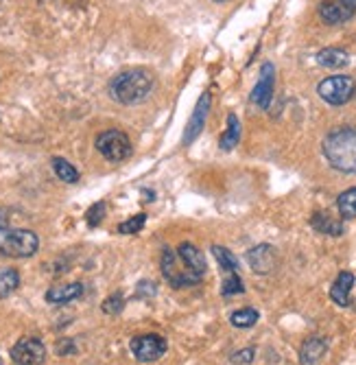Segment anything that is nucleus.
<instances>
[{
	"label": "nucleus",
	"instance_id": "obj_1",
	"mask_svg": "<svg viewBox=\"0 0 356 365\" xmlns=\"http://www.w3.org/2000/svg\"><path fill=\"white\" fill-rule=\"evenodd\" d=\"M206 269L204 254L192 243H182L175 252L167 250L162 254V274L175 289L199 284L206 276Z\"/></svg>",
	"mask_w": 356,
	"mask_h": 365
},
{
	"label": "nucleus",
	"instance_id": "obj_2",
	"mask_svg": "<svg viewBox=\"0 0 356 365\" xmlns=\"http://www.w3.org/2000/svg\"><path fill=\"white\" fill-rule=\"evenodd\" d=\"M323 155L341 173H356V129H335L323 140Z\"/></svg>",
	"mask_w": 356,
	"mask_h": 365
},
{
	"label": "nucleus",
	"instance_id": "obj_3",
	"mask_svg": "<svg viewBox=\"0 0 356 365\" xmlns=\"http://www.w3.org/2000/svg\"><path fill=\"white\" fill-rule=\"evenodd\" d=\"M151 90H153V77L142 68L125 71V73L116 75L112 79V83H110L112 98L118 103H122V106L142 103Z\"/></svg>",
	"mask_w": 356,
	"mask_h": 365
},
{
	"label": "nucleus",
	"instance_id": "obj_4",
	"mask_svg": "<svg viewBox=\"0 0 356 365\" xmlns=\"http://www.w3.org/2000/svg\"><path fill=\"white\" fill-rule=\"evenodd\" d=\"M40 247V239L31 230H3L0 232V254L9 258H28Z\"/></svg>",
	"mask_w": 356,
	"mask_h": 365
},
{
	"label": "nucleus",
	"instance_id": "obj_5",
	"mask_svg": "<svg viewBox=\"0 0 356 365\" xmlns=\"http://www.w3.org/2000/svg\"><path fill=\"white\" fill-rule=\"evenodd\" d=\"M96 149H99V153L110 162H122L132 155V143H129V138L118 129L103 131V134L96 138Z\"/></svg>",
	"mask_w": 356,
	"mask_h": 365
},
{
	"label": "nucleus",
	"instance_id": "obj_6",
	"mask_svg": "<svg viewBox=\"0 0 356 365\" xmlns=\"http://www.w3.org/2000/svg\"><path fill=\"white\" fill-rule=\"evenodd\" d=\"M317 92L326 103L343 106L354 94V81H352V77H345V75H333V77H326L317 86Z\"/></svg>",
	"mask_w": 356,
	"mask_h": 365
},
{
	"label": "nucleus",
	"instance_id": "obj_7",
	"mask_svg": "<svg viewBox=\"0 0 356 365\" xmlns=\"http://www.w3.org/2000/svg\"><path fill=\"white\" fill-rule=\"evenodd\" d=\"M169 344L162 335H140L136 339H132V352L136 354L138 361L142 363H151V361H157L164 356Z\"/></svg>",
	"mask_w": 356,
	"mask_h": 365
},
{
	"label": "nucleus",
	"instance_id": "obj_8",
	"mask_svg": "<svg viewBox=\"0 0 356 365\" xmlns=\"http://www.w3.org/2000/svg\"><path fill=\"white\" fill-rule=\"evenodd\" d=\"M11 359L16 365H42L46 359V346L36 337L20 339L11 348Z\"/></svg>",
	"mask_w": 356,
	"mask_h": 365
},
{
	"label": "nucleus",
	"instance_id": "obj_9",
	"mask_svg": "<svg viewBox=\"0 0 356 365\" xmlns=\"http://www.w3.org/2000/svg\"><path fill=\"white\" fill-rule=\"evenodd\" d=\"M273 86H276V68H273V63L267 61L261 68V79H258L256 88L251 90V101L258 108L267 110L271 103V96H273Z\"/></svg>",
	"mask_w": 356,
	"mask_h": 365
},
{
	"label": "nucleus",
	"instance_id": "obj_10",
	"mask_svg": "<svg viewBox=\"0 0 356 365\" xmlns=\"http://www.w3.org/2000/svg\"><path fill=\"white\" fill-rule=\"evenodd\" d=\"M247 262L256 274H271L278 264V254L271 245H256L247 252Z\"/></svg>",
	"mask_w": 356,
	"mask_h": 365
},
{
	"label": "nucleus",
	"instance_id": "obj_11",
	"mask_svg": "<svg viewBox=\"0 0 356 365\" xmlns=\"http://www.w3.org/2000/svg\"><path fill=\"white\" fill-rule=\"evenodd\" d=\"M208 112H210V94H204V96L199 98V101H197L195 112H192V116H190V120H188V125H186L184 145H192V143H195V140L199 138V134L204 131V125H206Z\"/></svg>",
	"mask_w": 356,
	"mask_h": 365
},
{
	"label": "nucleus",
	"instance_id": "obj_12",
	"mask_svg": "<svg viewBox=\"0 0 356 365\" xmlns=\"http://www.w3.org/2000/svg\"><path fill=\"white\" fill-rule=\"evenodd\" d=\"M328 350V341L321 337H308L300 348V363L302 365H319L323 354Z\"/></svg>",
	"mask_w": 356,
	"mask_h": 365
},
{
	"label": "nucleus",
	"instance_id": "obj_13",
	"mask_svg": "<svg viewBox=\"0 0 356 365\" xmlns=\"http://www.w3.org/2000/svg\"><path fill=\"white\" fill-rule=\"evenodd\" d=\"M319 16L328 24H343L354 16V9L345 7L343 3H333V0H323L319 5Z\"/></svg>",
	"mask_w": 356,
	"mask_h": 365
},
{
	"label": "nucleus",
	"instance_id": "obj_14",
	"mask_svg": "<svg viewBox=\"0 0 356 365\" xmlns=\"http://www.w3.org/2000/svg\"><path fill=\"white\" fill-rule=\"evenodd\" d=\"M354 287V274L352 272H341L330 289V297H333V302L339 304V307H350V291Z\"/></svg>",
	"mask_w": 356,
	"mask_h": 365
},
{
	"label": "nucleus",
	"instance_id": "obj_15",
	"mask_svg": "<svg viewBox=\"0 0 356 365\" xmlns=\"http://www.w3.org/2000/svg\"><path fill=\"white\" fill-rule=\"evenodd\" d=\"M83 295V284L81 282H73V284H66V287H53L46 291V302L51 304H68L77 297Z\"/></svg>",
	"mask_w": 356,
	"mask_h": 365
},
{
	"label": "nucleus",
	"instance_id": "obj_16",
	"mask_svg": "<svg viewBox=\"0 0 356 365\" xmlns=\"http://www.w3.org/2000/svg\"><path fill=\"white\" fill-rule=\"evenodd\" d=\"M310 225L317 232H321V235H326V237H341L343 235V223L333 219L326 212H315L313 219H310Z\"/></svg>",
	"mask_w": 356,
	"mask_h": 365
},
{
	"label": "nucleus",
	"instance_id": "obj_17",
	"mask_svg": "<svg viewBox=\"0 0 356 365\" xmlns=\"http://www.w3.org/2000/svg\"><path fill=\"white\" fill-rule=\"evenodd\" d=\"M317 63L323 68H343L350 63V55L343 48H323L317 53Z\"/></svg>",
	"mask_w": 356,
	"mask_h": 365
},
{
	"label": "nucleus",
	"instance_id": "obj_18",
	"mask_svg": "<svg viewBox=\"0 0 356 365\" xmlns=\"http://www.w3.org/2000/svg\"><path fill=\"white\" fill-rule=\"evenodd\" d=\"M239 140H241V120H239L236 114H230L228 116V127H225V131H223L219 147L223 151H232L239 145Z\"/></svg>",
	"mask_w": 356,
	"mask_h": 365
},
{
	"label": "nucleus",
	"instance_id": "obj_19",
	"mask_svg": "<svg viewBox=\"0 0 356 365\" xmlns=\"http://www.w3.org/2000/svg\"><path fill=\"white\" fill-rule=\"evenodd\" d=\"M337 208L341 219H356V188H347L337 197Z\"/></svg>",
	"mask_w": 356,
	"mask_h": 365
},
{
	"label": "nucleus",
	"instance_id": "obj_20",
	"mask_svg": "<svg viewBox=\"0 0 356 365\" xmlns=\"http://www.w3.org/2000/svg\"><path fill=\"white\" fill-rule=\"evenodd\" d=\"M212 254L219 260L221 269L225 274H239V258L228 250V247H221V245H212Z\"/></svg>",
	"mask_w": 356,
	"mask_h": 365
},
{
	"label": "nucleus",
	"instance_id": "obj_21",
	"mask_svg": "<svg viewBox=\"0 0 356 365\" xmlns=\"http://www.w3.org/2000/svg\"><path fill=\"white\" fill-rule=\"evenodd\" d=\"M53 171H55V175L59 180H63L66 184H77L79 182V171L63 158H53Z\"/></svg>",
	"mask_w": 356,
	"mask_h": 365
},
{
	"label": "nucleus",
	"instance_id": "obj_22",
	"mask_svg": "<svg viewBox=\"0 0 356 365\" xmlns=\"http://www.w3.org/2000/svg\"><path fill=\"white\" fill-rule=\"evenodd\" d=\"M20 284V274L11 267H5L0 269V300H5V297H9Z\"/></svg>",
	"mask_w": 356,
	"mask_h": 365
},
{
	"label": "nucleus",
	"instance_id": "obj_23",
	"mask_svg": "<svg viewBox=\"0 0 356 365\" xmlns=\"http://www.w3.org/2000/svg\"><path fill=\"white\" fill-rule=\"evenodd\" d=\"M258 311L256 309H241V311H234L232 313V317H230V322H232V326H236V328H251L256 322H258Z\"/></svg>",
	"mask_w": 356,
	"mask_h": 365
},
{
	"label": "nucleus",
	"instance_id": "obj_24",
	"mask_svg": "<svg viewBox=\"0 0 356 365\" xmlns=\"http://www.w3.org/2000/svg\"><path fill=\"white\" fill-rule=\"evenodd\" d=\"M145 223H147V215L140 212V215H136V217H132V219L122 221V223L118 225V232H120V235H136V232H140V230L145 227Z\"/></svg>",
	"mask_w": 356,
	"mask_h": 365
},
{
	"label": "nucleus",
	"instance_id": "obj_25",
	"mask_svg": "<svg viewBox=\"0 0 356 365\" xmlns=\"http://www.w3.org/2000/svg\"><path fill=\"white\" fill-rule=\"evenodd\" d=\"M245 291V284L241 280L239 274H228V278H225L223 287H221V293L225 297H230V295H236V293H243Z\"/></svg>",
	"mask_w": 356,
	"mask_h": 365
},
{
	"label": "nucleus",
	"instance_id": "obj_26",
	"mask_svg": "<svg viewBox=\"0 0 356 365\" xmlns=\"http://www.w3.org/2000/svg\"><path fill=\"white\" fill-rule=\"evenodd\" d=\"M122 307H125V297H122V293H114V295H110L108 300L103 302V313L116 315V313L122 311Z\"/></svg>",
	"mask_w": 356,
	"mask_h": 365
},
{
	"label": "nucleus",
	"instance_id": "obj_27",
	"mask_svg": "<svg viewBox=\"0 0 356 365\" xmlns=\"http://www.w3.org/2000/svg\"><path fill=\"white\" fill-rule=\"evenodd\" d=\"M103 215H105V204H103V202L94 204V206L88 210V215H85V219H88V225H90V227L99 225V223H101V219H103Z\"/></svg>",
	"mask_w": 356,
	"mask_h": 365
},
{
	"label": "nucleus",
	"instance_id": "obj_28",
	"mask_svg": "<svg viewBox=\"0 0 356 365\" xmlns=\"http://www.w3.org/2000/svg\"><path fill=\"white\" fill-rule=\"evenodd\" d=\"M251 361H253V348H245V350L232 354V363H236V365H247Z\"/></svg>",
	"mask_w": 356,
	"mask_h": 365
},
{
	"label": "nucleus",
	"instance_id": "obj_29",
	"mask_svg": "<svg viewBox=\"0 0 356 365\" xmlns=\"http://www.w3.org/2000/svg\"><path fill=\"white\" fill-rule=\"evenodd\" d=\"M136 295L138 297H151V295H155V284L153 282H140Z\"/></svg>",
	"mask_w": 356,
	"mask_h": 365
},
{
	"label": "nucleus",
	"instance_id": "obj_30",
	"mask_svg": "<svg viewBox=\"0 0 356 365\" xmlns=\"http://www.w3.org/2000/svg\"><path fill=\"white\" fill-rule=\"evenodd\" d=\"M5 227H7V215L0 210V232H3Z\"/></svg>",
	"mask_w": 356,
	"mask_h": 365
},
{
	"label": "nucleus",
	"instance_id": "obj_31",
	"mask_svg": "<svg viewBox=\"0 0 356 365\" xmlns=\"http://www.w3.org/2000/svg\"><path fill=\"white\" fill-rule=\"evenodd\" d=\"M339 3H343V5L350 7V9H356V0H339Z\"/></svg>",
	"mask_w": 356,
	"mask_h": 365
},
{
	"label": "nucleus",
	"instance_id": "obj_32",
	"mask_svg": "<svg viewBox=\"0 0 356 365\" xmlns=\"http://www.w3.org/2000/svg\"><path fill=\"white\" fill-rule=\"evenodd\" d=\"M216 3H223V0H216Z\"/></svg>",
	"mask_w": 356,
	"mask_h": 365
},
{
	"label": "nucleus",
	"instance_id": "obj_33",
	"mask_svg": "<svg viewBox=\"0 0 356 365\" xmlns=\"http://www.w3.org/2000/svg\"><path fill=\"white\" fill-rule=\"evenodd\" d=\"M0 365H3V361H0Z\"/></svg>",
	"mask_w": 356,
	"mask_h": 365
}]
</instances>
